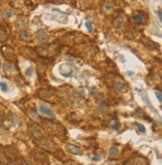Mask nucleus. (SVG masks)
I'll return each instance as SVG.
<instances>
[{"instance_id":"nucleus-25","label":"nucleus","mask_w":162,"mask_h":165,"mask_svg":"<svg viewBox=\"0 0 162 165\" xmlns=\"http://www.w3.org/2000/svg\"><path fill=\"white\" fill-rule=\"evenodd\" d=\"M18 164H19V165H30L27 161H25L24 159H20V161H19V163H18Z\"/></svg>"},{"instance_id":"nucleus-29","label":"nucleus","mask_w":162,"mask_h":165,"mask_svg":"<svg viewBox=\"0 0 162 165\" xmlns=\"http://www.w3.org/2000/svg\"><path fill=\"white\" fill-rule=\"evenodd\" d=\"M0 67H1V61H0Z\"/></svg>"},{"instance_id":"nucleus-13","label":"nucleus","mask_w":162,"mask_h":165,"mask_svg":"<svg viewBox=\"0 0 162 165\" xmlns=\"http://www.w3.org/2000/svg\"><path fill=\"white\" fill-rule=\"evenodd\" d=\"M20 38L21 40L26 41V42H31L32 41V35L27 30H22L20 32Z\"/></svg>"},{"instance_id":"nucleus-7","label":"nucleus","mask_w":162,"mask_h":165,"mask_svg":"<svg viewBox=\"0 0 162 165\" xmlns=\"http://www.w3.org/2000/svg\"><path fill=\"white\" fill-rule=\"evenodd\" d=\"M49 39V35L44 29H40L37 31V40L39 43H45Z\"/></svg>"},{"instance_id":"nucleus-3","label":"nucleus","mask_w":162,"mask_h":165,"mask_svg":"<svg viewBox=\"0 0 162 165\" xmlns=\"http://www.w3.org/2000/svg\"><path fill=\"white\" fill-rule=\"evenodd\" d=\"M30 131H31V134H32L33 138L35 139V141H40L44 138V131L39 125L31 124Z\"/></svg>"},{"instance_id":"nucleus-14","label":"nucleus","mask_w":162,"mask_h":165,"mask_svg":"<svg viewBox=\"0 0 162 165\" xmlns=\"http://www.w3.org/2000/svg\"><path fill=\"white\" fill-rule=\"evenodd\" d=\"M27 115L29 116V118H30L31 120H34V121L41 120V117L37 114V112H35V110H33V109H28Z\"/></svg>"},{"instance_id":"nucleus-24","label":"nucleus","mask_w":162,"mask_h":165,"mask_svg":"<svg viewBox=\"0 0 162 165\" xmlns=\"http://www.w3.org/2000/svg\"><path fill=\"white\" fill-rule=\"evenodd\" d=\"M32 71H33V67H29L28 69L26 70V75L31 76V75H32Z\"/></svg>"},{"instance_id":"nucleus-31","label":"nucleus","mask_w":162,"mask_h":165,"mask_svg":"<svg viewBox=\"0 0 162 165\" xmlns=\"http://www.w3.org/2000/svg\"><path fill=\"white\" fill-rule=\"evenodd\" d=\"M0 4H1V1H0Z\"/></svg>"},{"instance_id":"nucleus-9","label":"nucleus","mask_w":162,"mask_h":165,"mask_svg":"<svg viewBox=\"0 0 162 165\" xmlns=\"http://www.w3.org/2000/svg\"><path fill=\"white\" fill-rule=\"evenodd\" d=\"M0 164L2 165H7L9 164V158L6 155L5 149L0 145Z\"/></svg>"},{"instance_id":"nucleus-16","label":"nucleus","mask_w":162,"mask_h":165,"mask_svg":"<svg viewBox=\"0 0 162 165\" xmlns=\"http://www.w3.org/2000/svg\"><path fill=\"white\" fill-rule=\"evenodd\" d=\"M7 30L3 26H0V42H3L7 39Z\"/></svg>"},{"instance_id":"nucleus-10","label":"nucleus","mask_w":162,"mask_h":165,"mask_svg":"<svg viewBox=\"0 0 162 165\" xmlns=\"http://www.w3.org/2000/svg\"><path fill=\"white\" fill-rule=\"evenodd\" d=\"M39 110H40V112L42 114H44V115L49 116V117H55V114H54V112L52 111L50 108H48L47 106L44 105V104H41V105L39 106Z\"/></svg>"},{"instance_id":"nucleus-4","label":"nucleus","mask_w":162,"mask_h":165,"mask_svg":"<svg viewBox=\"0 0 162 165\" xmlns=\"http://www.w3.org/2000/svg\"><path fill=\"white\" fill-rule=\"evenodd\" d=\"M112 86H113V88H114L115 90H117L118 92H120V93L126 92V91H127V88H128L127 84L124 82L122 78H119V80H115L114 83L112 84Z\"/></svg>"},{"instance_id":"nucleus-22","label":"nucleus","mask_w":162,"mask_h":165,"mask_svg":"<svg viewBox=\"0 0 162 165\" xmlns=\"http://www.w3.org/2000/svg\"><path fill=\"white\" fill-rule=\"evenodd\" d=\"M112 128L114 129V130H117V129L119 128V121L118 120H115L114 124H112Z\"/></svg>"},{"instance_id":"nucleus-17","label":"nucleus","mask_w":162,"mask_h":165,"mask_svg":"<svg viewBox=\"0 0 162 165\" xmlns=\"http://www.w3.org/2000/svg\"><path fill=\"white\" fill-rule=\"evenodd\" d=\"M118 154H119L118 148H116V147H111L110 149H109V156H110V157L115 158V157H117V156H118Z\"/></svg>"},{"instance_id":"nucleus-28","label":"nucleus","mask_w":162,"mask_h":165,"mask_svg":"<svg viewBox=\"0 0 162 165\" xmlns=\"http://www.w3.org/2000/svg\"><path fill=\"white\" fill-rule=\"evenodd\" d=\"M98 159H99V157H97V156L93 157V160H94V161H98Z\"/></svg>"},{"instance_id":"nucleus-5","label":"nucleus","mask_w":162,"mask_h":165,"mask_svg":"<svg viewBox=\"0 0 162 165\" xmlns=\"http://www.w3.org/2000/svg\"><path fill=\"white\" fill-rule=\"evenodd\" d=\"M60 73L63 75L64 77H71L73 73V69L72 66L68 63H64L61 65L60 67Z\"/></svg>"},{"instance_id":"nucleus-26","label":"nucleus","mask_w":162,"mask_h":165,"mask_svg":"<svg viewBox=\"0 0 162 165\" xmlns=\"http://www.w3.org/2000/svg\"><path fill=\"white\" fill-rule=\"evenodd\" d=\"M156 97L158 98V101H159V102H161V101H162V99H161V92H160V91L156 92Z\"/></svg>"},{"instance_id":"nucleus-15","label":"nucleus","mask_w":162,"mask_h":165,"mask_svg":"<svg viewBox=\"0 0 162 165\" xmlns=\"http://www.w3.org/2000/svg\"><path fill=\"white\" fill-rule=\"evenodd\" d=\"M4 70H5V72H8V73H11L13 72V71L16 70V67L15 65H14L12 62H5L4 63Z\"/></svg>"},{"instance_id":"nucleus-2","label":"nucleus","mask_w":162,"mask_h":165,"mask_svg":"<svg viewBox=\"0 0 162 165\" xmlns=\"http://www.w3.org/2000/svg\"><path fill=\"white\" fill-rule=\"evenodd\" d=\"M36 143H38V146H40L42 149L46 150L49 152H54L55 150H57V146L53 141L49 140V139H42L40 141H35Z\"/></svg>"},{"instance_id":"nucleus-20","label":"nucleus","mask_w":162,"mask_h":165,"mask_svg":"<svg viewBox=\"0 0 162 165\" xmlns=\"http://www.w3.org/2000/svg\"><path fill=\"white\" fill-rule=\"evenodd\" d=\"M136 126L138 127V130H139L140 132H142V133H145V127L143 126L142 124H139V123H136Z\"/></svg>"},{"instance_id":"nucleus-12","label":"nucleus","mask_w":162,"mask_h":165,"mask_svg":"<svg viewBox=\"0 0 162 165\" xmlns=\"http://www.w3.org/2000/svg\"><path fill=\"white\" fill-rule=\"evenodd\" d=\"M112 25H113V27H114V28L120 29V28L123 27V25H124V19L121 17V16H117V17L113 20Z\"/></svg>"},{"instance_id":"nucleus-6","label":"nucleus","mask_w":162,"mask_h":165,"mask_svg":"<svg viewBox=\"0 0 162 165\" xmlns=\"http://www.w3.org/2000/svg\"><path fill=\"white\" fill-rule=\"evenodd\" d=\"M55 90H51V89H40V90L37 92V94L39 95V97L42 99H46L49 100V97H53Z\"/></svg>"},{"instance_id":"nucleus-27","label":"nucleus","mask_w":162,"mask_h":165,"mask_svg":"<svg viewBox=\"0 0 162 165\" xmlns=\"http://www.w3.org/2000/svg\"><path fill=\"white\" fill-rule=\"evenodd\" d=\"M161 11H162L161 8H159V9H158V19L160 20V21L162 20V14H161Z\"/></svg>"},{"instance_id":"nucleus-23","label":"nucleus","mask_w":162,"mask_h":165,"mask_svg":"<svg viewBox=\"0 0 162 165\" xmlns=\"http://www.w3.org/2000/svg\"><path fill=\"white\" fill-rule=\"evenodd\" d=\"M85 25H86V27L88 28V30H89V32H92V30H93V29H92L91 23H90L89 21H86V22H85Z\"/></svg>"},{"instance_id":"nucleus-19","label":"nucleus","mask_w":162,"mask_h":165,"mask_svg":"<svg viewBox=\"0 0 162 165\" xmlns=\"http://www.w3.org/2000/svg\"><path fill=\"white\" fill-rule=\"evenodd\" d=\"M0 88L3 92H7L8 91V86L5 82H0Z\"/></svg>"},{"instance_id":"nucleus-30","label":"nucleus","mask_w":162,"mask_h":165,"mask_svg":"<svg viewBox=\"0 0 162 165\" xmlns=\"http://www.w3.org/2000/svg\"><path fill=\"white\" fill-rule=\"evenodd\" d=\"M0 18H1V14H0Z\"/></svg>"},{"instance_id":"nucleus-11","label":"nucleus","mask_w":162,"mask_h":165,"mask_svg":"<svg viewBox=\"0 0 162 165\" xmlns=\"http://www.w3.org/2000/svg\"><path fill=\"white\" fill-rule=\"evenodd\" d=\"M133 18H134V20H135V21L137 22L138 24H140V25L144 24L145 15H144V13H142V12H140V11H136V12H134V14H133Z\"/></svg>"},{"instance_id":"nucleus-8","label":"nucleus","mask_w":162,"mask_h":165,"mask_svg":"<svg viewBox=\"0 0 162 165\" xmlns=\"http://www.w3.org/2000/svg\"><path fill=\"white\" fill-rule=\"evenodd\" d=\"M67 151L71 154H74V155H81L82 154V150L79 146L74 145V144H68L66 147Z\"/></svg>"},{"instance_id":"nucleus-18","label":"nucleus","mask_w":162,"mask_h":165,"mask_svg":"<svg viewBox=\"0 0 162 165\" xmlns=\"http://www.w3.org/2000/svg\"><path fill=\"white\" fill-rule=\"evenodd\" d=\"M5 16H6V18L13 17V16H14V11H13V10H11V9L5 10Z\"/></svg>"},{"instance_id":"nucleus-1","label":"nucleus","mask_w":162,"mask_h":165,"mask_svg":"<svg viewBox=\"0 0 162 165\" xmlns=\"http://www.w3.org/2000/svg\"><path fill=\"white\" fill-rule=\"evenodd\" d=\"M32 158L36 165H49V158L43 152H34L32 154Z\"/></svg>"},{"instance_id":"nucleus-21","label":"nucleus","mask_w":162,"mask_h":165,"mask_svg":"<svg viewBox=\"0 0 162 165\" xmlns=\"http://www.w3.org/2000/svg\"><path fill=\"white\" fill-rule=\"evenodd\" d=\"M104 10H107V11L110 12L111 10H112V6H111V4H109V3L105 4V5H104Z\"/></svg>"}]
</instances>
